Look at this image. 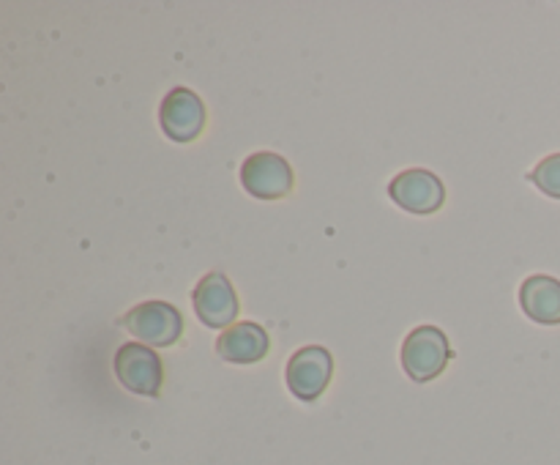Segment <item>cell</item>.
I'll return each instance as SVG.
<instances>
[{
	"instance_id": "cell-9",
	"label": "cell",
	"mask_w": 560,
	"mask_h": 465,
	"mask_svg": "<svg viewBox=\"0 0 560 465\" xmlns=\"http://www.w3.org/2000/svg\"><path fill=\"white\" fill-rule=\"evenodd\" d=\"M271 339L260 323L241 321L233 323L224 334H219L217 353L230 364H255V361L266 359Z\"/></svg>"
},
{
	"instance_id": "cell-10",
	"label": "cell",
	"mask_w": 560,
	"mask_h": 465,
	"mask_svg": "<svg viewBox=\"0 0 560 465\" xmlns=\"http://www.w3.org/2000/svg\"><path fill=\"white\" fill-rule=\"evenodd\" d=\"M520 306L525 315L545 326L560 323V279L547 274H534L520 288Z\"/></svg>"
},
{
	"instance_id": "cell-1",
	"label": "cell",
	"mask_w": 560,
	"mask_h": 465,
	"mask_svg": "<svg viewBox=\"0 0 560 465\" xmlns=\"http://www.w3.org/2000/svg\"><path fill=\"white\" fill-rule=\"evenodd\" d=\"M452 359L448 337L435 326H419L405 337L402 342V367L410 381L427 383L441 375Z\"/></svg>"
},
{
	"instance_id": "cell-5",
	"label": "cell",
	"mask_w": 560,
	"mask_h": 465,
	"mask_svg": "<svg viewBox=\"0 0 560 465\" xmlns=\"http://www.w3.org/2000/svg\"><path fill=\"white\" fill-rule=\"evenodd\" d=\"M241 184L257 200H279L293 189V167L279 153H252L241 164Z\"/></svg>"
},
{
	"instance_id": "cell-8",
	"label": "cell",
	"mask_w": 560,
	"mask_h": 465,
	"mask_svg": "<svg viewBox=\"0 0 560 465\" xmlns=\"http://www.w3.org/2000/svg\"><path fill=\"white\" fill-rule=\"evenodd\" d=\"M388 195L397 202L402 211L410 213H432L443 206L446 200V189H443V181L438 178L430 170H405L397 178L388 184Z\"/></svg>"
},
{
	"instance_id": "cell-4",
	"label": "cell",
	"mask_w": 560,
	"mask_h": 465,
	"mask_svg": "<svg viewBox=\"0 0 560 465\" xmlns=\"http://www.w3.org/2000/svg\"><path fill=\"white\" fill-rule=\"evenodd\" d=\"M334 375V359L326 348L320 345H306V348H299L288 361V370H284V377H288V388L304 403H312V399L320 397L328 388Z\"/></svg>"
},
{
	"instance_id": "cell-7",
	"label": "cell",
	"mask_w": 560,
	"mask_h": 465,
	"mask_svg": "<svg viewBox=\"0 0 560 465\" xmlns=\"http://www.w3.org/2000/svg\"><path fill=\"white\" fill-rule=\"evenodd\" d=\"M191 301H195L197 317L208 328H230L235 323V317H238V295H235L230 279L219 271L206 274L197 282Z\"/></svg>"
},
{
	"instance_id": "cell-2",
	"label": "cell",
	"mask_w": 560,
	"mask_h": 465,
	"mask_svg": "<svg viewBox=\"0 0 560 465\" xmlns=\"http://www.w3.org/2000/svg\"><path fill=\"white\" fill-rule=\"evenodd\" d=\"M120 326L129 328L131 337L140 339L148 348H167L178 342L184 334V317L167 301H145L120 317Z\"/></svg>"
},
{
	"instance_id": "cell-6",
	"label": "cell",
	"mask_w": 560,
	"mask_h": 465,
	"mask_svg": "<svg viewBox=\"0 0 560 465\" xmlns=\"http://www.w3.org/2000/svg\"><path fill=\"white\" fill-rule=\"evenodd\" d=\"M159 124L170 140H197L206 129V104L189 88H173L159 107Z\"/></svg>"
},
{
	"instance_id": "cell-11",
	"label": "cell",
	"mask_w": 560,
	"mask_h": 465,
	"mask_svg": "<svg viewBox=\"0 0 560 465\" xmlns=\"http://www.w3.org/2000/svg\"><path fill=\"white\" fill-rule=\"evenodd\" d=\"M530 181H534L545 195L558 197L560 200V153L541 159L534 167V173H530Z\"/></svg>"
},
{
	"instance_id": "cell-3",
	"label": "cell",
	"mask_w": 560,
	"mask_h": 465,
	"mask_svg": "<svg viewBox=\"0 0 560 465\" xmlns=\"http://www.w3.org/2000/svg\"><path fill=\"white\" fill-rule=\"evenodd\" d=\"M115 377L120 386L129 392L142 394V397H156L162 392L164 381V367L162 359L153 348L142 342H126L115 350Z\"/></svg>"
}]
</instances>
